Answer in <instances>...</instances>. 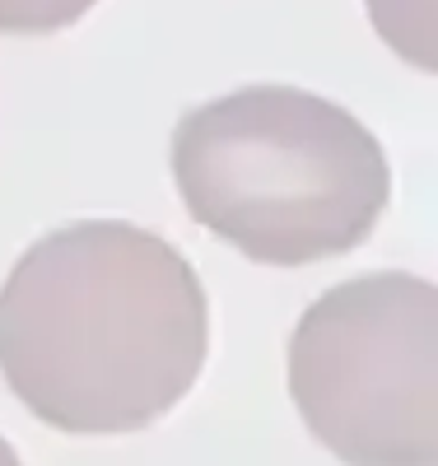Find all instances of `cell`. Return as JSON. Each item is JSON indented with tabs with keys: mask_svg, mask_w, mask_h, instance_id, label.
Instances as JSON below:
<instances>
[{
	"mask_svg": "<svg viewBox=\"0 0 438 466\" xmlns=\"http://www.w3.org/2000/svg\"><path fill=\"white\" fill-rule=\"evenodd\" d=\"M206 350L196 266L127 219L52 228L0 289V373L61 434L149 430L196 387Z\"/></svg>",
	"mask_w": 438,
	"mask_h": 466,
	"instance_id": "cell-1",
	"label": "cell"
},
{
	"mask_svg": "<svg viewBox=\"0 0 438 466\" xmlns=\"http://www.w3.org/2000/svg\"><path fill=\"white\" fill-rule=\"evenodd\" d=\"M187 215L266 266L354 252L392 201L378 136L350 107L294 85H248L173 131Z\"/></svg>",
	"mask_w": 438,
	"mask_h": 466,
	"instance_id": "cell-2",
	"label": "cell"
},
{
	"mask_svg": "<svg viewBox=\"0 0 438 466\" xmlns=\"http://www.w3.org/2000/svg\"><path fill=\"white\" fill-rule=\"evenodd\" d=\"M285 382L308 434L345 466H438V289L373 270L317 294Z\"/></svg>",
	"mask_w": 438,
	"mask_h": 466,
	"instance_id": "cell-3",
	"label": "cell"
},
{
	"mask_svg": "<svg viewBox=\"0 0 438 466\" xmlns=\"http://www.w3.org/2000/svg\"><path fill=\"white\" fill-rule=\"evenodd\" d=\"M387 47L420 70H433V0H369Z\"/></svg>",
	"mask_w": 438,
	"mask_h": 466,
	"instance_id": "cell-4",
	"label": "cell"
},
{
	"mask_svg": "<svg viewBox=\"0 0 438 466\" xmlns=\"http://www.w3.org/2000/svg\"><path fill=\"white\" fill-rule=\"evenodd\" d=\"M98 0H0V33H61Z\"/></svg>",
	"mask_w": 438,
	"mask_h": 466,
	"instance_id": "cell-5",
	"label": "cell"
},
{
	"mask_svg": "<svg viewBox=\"0 0 438 466\" xmlns=\"http://www.w3.org/2000/svg\"><path fill=\"white\" fill-rule=\"evenodd\" d=\"M0 466H24V461H19V452L10 448V439H0Z\"/></svg>",
	"mask_w": 438,
	"mask_h": 466,
	"instance_id": "cell-6",
	"label": "cell"
}]
</instances>
